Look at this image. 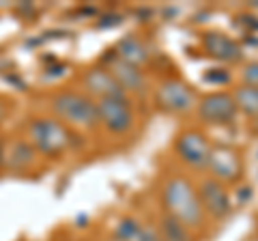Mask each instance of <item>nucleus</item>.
Wrapping results in <instances>:
<instances>
[{"label":"nucleus","mask_w":258,"mask_h":241,"mask_svg":"<svg viewBox=\"0 0 258 241\" xmlns=\"http://www.w3.org/2000/svg\"><path fill=\"white\" fill-rule=\"evenodd\" d=\"M200 205L205 211H209L213 218H226L230 213V198L226 194V190L222 188L220 181L215 179H207L200 183V192H198Z\"/></svg>","instance_id":"9b49d317"},{"label":"nucleus","mask_w":258,"mask_h":241,"mask_svg":"<svg viewBox=\"0 0 258 241\" xmlns=\"http://www.w3.org/2000/svg\"><path fill=\"white\" fill-rule=\"evenodd\" d=\"M7 114H9V106H7V101H5L3 97H0V123L5 120V116H7Z\"/></svg>","instance_id":"412c9836"},{"label":"nucleus","mask_w":258,"mask_h":241,"mask_svg":"<svg viewBox=\"0 0 258 241\" xmlns=\"http://www.w3.org/2000/svg\"><path fill=\"white\" fill-rule=\"evenodd\" d=\"M50 106L54 112V118H58L67 127L91 130V127H95V123H99L97 120V101L88 97L86 93H78V91L56 93Z\"/></svg>","instance_id":"7ed1b4c3"},{"label":"nucleus","mask_w":258,"mask_h":241,"mask_svg":"<svg viewBox=\"0 0 258 241\" xmlns=\"http://www.w3.org/2000/svg\"><path fill=\"white\" fill-rule=\"evenodd\" d=\"M176 151L183 157V162H187L189 166L203 168L209 164V155H211V147L203 134L198 132H185L176 140Z\"/></svg>","instance_id":"1a4fd4ad"},{"label":"nucleus","mask_w":258,"mask_h":241,"mask_svg":"<svg viewBox=\"0 0 258 241\" xmlns=\"http://www.w3.org/2000/svg\"><path fill=\"white\" fill-rule=\"evenodd\" d=\"M207 80H209V82H220V84H224V82H228V74H222V76H217V74H209V76H207Z\"/></svg>","instance_id":"aec40b11"},{"label":"nucleus","mask_w":258,"mask_h":241,"mask_svg":"<svg viewBox=\"0 0 258 241\" xmlns=\"http://www.w3.org/2000/svg\"><path fill=\"white\" fill-rule=\"evenodd\" d=\"M198 114L203 116V120L213 125H224L235 120L237 116V103L232 99V95L226 93H213L205 97L198 106Z\"/></svg>","instance_id":"39448f33"},{"label":"nucleus","mask_w":258,"mask_h":241,"mask_svg":"<svg viewBox=\"0 0 258 241\" xmlns=\"http://www.w3.org/2000/svg\"><path fill=\"white\" fill-rule=\"evenodd\" d=\"M114 54L123 63H129V65H134V67H140V65H144V63L149 61L147 45H144L140 39L134 37V35L120 39L118 45H116V50H114Z\"/></svg>","instance_id":"4468645a"},{"label":"nucleus","mask_w":258,"mask_h":241,"mask_svg":"<svg viewBox=\"0 0 258 241\" xmlns=\"http://www.w3.org/2000/svg\"><path fill=\"white\" fill-rule=\"evenodd\" d=\"M157 103L168 112H187L194 108V93L181 80H166L157 88Z\"/></svg>","instance_id":"0eeeda50"},{"label":"nucleus","mask_w":258,"mask_h":241,"mask_svg":"<svg viewBox=\"0 0 258 241\" xmlns=\"http://www.w3.org/2000/svg\"><path fill=\"white\" fill-rule=\"evenodd\" d=\"M3 153H5V140H3V136H0V164H3Z\"/></svg>","instance_id":"4be33fe9"},{"label":"nucleus","mask_w":258,"mask_h":241,"mask_svg":"<svg viewBox=\"0 0 258 241\" xmlns=\"http://www.w3.org/2000/svg\"><path fill=\"white\" fill-rule=\"evenodd\" d=\"M26 140L30 147L43 157H60L76 147V134L71 127L60 123L54 116L30 118L26 125Z\"/></svg>","instance_id":"f257e3e1"},{"label":"nucleus","mask_w":258,"mask_h":241,"mask_svg":"<svg viewBox=\"0 0 258 241\" xmlns=\"http://www.w3.org/2000/svg\"><path fill=\"white\" fill-rule=\"evenodd\" d=\"M209 168L213 170L215 176H220L224 181H232L241 174V159L232 149L228 147H215L211 149L209 155Z\"/></svg>","instance_id":"f8f14e48"},{"label":"nucleus","mask_w":258,"mask_h":241,"mask_svg":"<svg viewBox=\"0 0 258 241\" xmlns=\"http://www.w3.org/2000/svg\"><path fill=\"white\" fill-rule=\"evenodd\" d=\"M97 120L112 134H127L134 125V112L125 97H108L97 101Z\"/></svg>","instance_id":"20e7f679"},{"label":"nucleus","mask_w":258,"mask_h":241,"mask_svg":"<svg viewBox=\"0 0 258 241\" xmlns=\"http://www.w3.org/2000/svg\"><path fill=\"white\" fill-rule=\"evenodd\" d=\"M161 232H164L166 241H191L187 226L181 224L179 220H174L172 215H166V218L161 220Z\"/></svg>","instance_id":"dca6fc26"},{"label":"nucleus","mask_w":258,"mask_h":241,"mask_svg":"<svg viewBox=\"0 0 258 241\" xmlns=\"http://www.w3.org/2000/svg\"><path fill=\"white\" fill-rule=\"evenodd\" d=\"M235 103L237 110H243L245 114L256 116L258 114V88L256 86H241L235 93Z\"/></svg>","instance_id":"2eb2a0df"},{"label":"nucleus","mask_w":258,"mask_h":241,"mask_svg":"<svg viewBox=\"0 0 258 241\" xmlns=\"http://www.w3.org/2000/svg\"><path fill=\"white\" fill-rule=\"evenodd\" d=\"M106 69L112 74V78L116 80L123 91H129V93H142L144 91L147 80H144L142 71L138 67L129 65V63H123L114 52H112V56L106 58Z\"/></svg>","instance_id":"9d476101"},{"label":"nucleus","mask_w":258,"mask_h":241,"mask_svg":"<svg viewBox=\"0 0 258 241\" xmlns=\"http://www.w3.org/2000/svg\"><path fill=\"white\" fill-rule=\"evenodd\" d=\"M136 241H159V237H157V232L153 230V228H140Z\"/></svg>","instance_id":"6ab92c4d"},{"label":"nucleus","mask_w":258,"mask_h":241,"mask_svg":"<svg viewBox=\"0 0 258 241\" xmlns=\"http://www.w3.org/2000/svg\"><path fill=\"white\" fill-rule=\"evenodd\" d=\"M39 153L30 147L26 138H15L11 142H5V153H3V168L11 172H28L37 164Z\"/></svg>","instance_id":"6e6552de"},{"label":"nucleus","mask_w":258,"mask_h":241,"mask_svg":"<svg viewBox=\"0 0 258 241\" xmlns=\"http://www.w3.org/2000/svg\"><path fill=\"white\" fill-rule=\"evenodd\" d=\"M203 45H205L207 54L217 61L232 63V61H241V56H243L239 43H235L230 37H226L222 33H207L203 37Z\"/></svg>","instance_id":"ddd939ff"},{"label":"nucleus","mask_w":258,"mask_h":241,"mask_svg":"<svg viewBox=\"0 0 258 241\" xmlns=\"http://www.w3.org/2000/svg\"><path fill=\"white\" fill-rule=\"evenodd\" d=\"M164 205L168 215L179 220L185 226H200L203 224L205 209L200 205V198L194 186L183 176H172L164 186Z\"/></svg>","instance_id":"f03ea898"},{"label":"nucleus","mask_w":258,"mask_h":241,"mask_svg":"<svg viewBox=\"0 0 258 241\" xmlns=\"http://www.w3.org/2000/svg\"><path fill=\"white\" fill-rule=\"evenodd\" d=\"M82 84L88 97H97V101L108 97H125V91L118 86V82L112 78V74L106 67L88 69L82 78Z\"/></svg>","instance_id":"423d86ee"},{"label":"nucleus","mask_w":258,"mask_h":241,"mask_svg":"<svg viewBox=\"0 0 258 241\" xmlns=\"http://www.w3.org/2000/svg\"><path fill=\"white\" fill-rule=\"evenodd\" d=\"M243 80H245V86H256V88H258V63H254V65L245 67V71H243Z\"/></svg>","instance_id":"a211bd4d"},{"label":"nucleus","mask_w":258,"mask_h":241,"mask_svg":"<svg viewBox=\"0 0 258 241\" xmlns=\"http://www.w3.org/2000/svg\"><path fill=\"white\" fill-rule=\"evenodd\" d=\"M138 232H140V226H138V224H136L134 220H129V222H123V224H120L118 230H116V235L123 239V241H136Z\"/></svg>","instance_id":"f3484780"}]
</instances>
